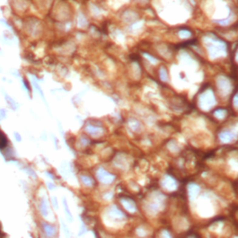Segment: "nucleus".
<instances>
[{
  "instance_id": "10",
  "label": "nucleus",
  "mask_w": 238,
  "mask_h": 238,
  "mask_svg": "<svg viewBox=\"0 0 238 238\" xmlns=\"http://www.w3.org/2000/svg\"><path fill=\"white\" fill-rule=\"evenodd\" d=\"M43 227L45 230V233H47L48 236H52L55 233V228L52 225L47 224V223H43Z\"/></svg>"
},
{
  "instance_id": "4",
  "label": "nucleus",
  "mask_w": 238,
  "mask_h": 238,
  "mask_svg": "<svg viewBox=\"0 0 238 238\" xmlns=\"http://www.w3.org/2000/svg\"><path fill=\"white\" fill-rule=\"evenodd\" d=\"M162 185L163 187L169 189V190H173L177 187V183L176 180L171 178V177H166L163 180H162Z\"/></svg>"
},
{
  "instance_id": "18",
  "label": "nucleus",
  "mask_w": 238,
  "mask_h": 238,
  "mask_svg": "<svg viewBox=\"0 0 238 238\" xmlns=\"http://www.w3.org/2000/svg\"><path fill=\"white\" fill-rule=\"evenodd\" d=\"M6 100L8 102V103H9V105H10V107H12L13 109H16L17 108V105H16V102H14L12 99H10V97L9 96H8L7 94H6Z\"/></svg>"
},
{
  "instance_id": "1",
  "label": "nucleus",
  "mask_w": 238,
  "mask_h": 238,
  "mask_svg": "<svg viewBox=\"0 0 238 238\" xmlns=\"http://www.w3.org/2000/svg\"><path fill=\"white\" fill-rule=\"evenodd\" d=\"M215 102H216L215 96H214L213 92H212L210 89L206 90V92H204V93L200 96L199 103H200V107H201L203 110H208V109H210L211 107L214 106Z\"/></svg>"
},
{
  "instance_id": "15",
  "label": "nucleus",
  "mask_w": 238,
  "mask_h": 238,
  "mask_svg": "<svg viewBox=\"0 0 238 238\" xmlns=\"http://www.w3.org/2000/svg\"><path fill=\"white\" fill-rule=\"evenodd\" d=\"M41 211H42V214H43L45 217L48 216V208H47V204H46L45 200H42V204H41Z\"/></svg>"
},
{
  "instance_id": "3",
  "label": "nucleus",
  "mask_w": 238,
  "mask_h": 238,
  "mask_svg": "<svg viewBox=\"0 0 238 238\" xmlns=\"http://www.w3.org/2000/svg\"><path fill=\"white\" fill-rule=\"evenodd\" d=\"M218 88L224 94V95H227L230 91H231V84H230V81L228 79H226L225 77L223 76H220L218 78Z\"/></svg>"
},
{
  "instance_id": "9",
  "label": "nucleus",
  "mask_w": 238,
  "mask_h": 238,
  "mask_svg": "<svg viewBox=\"0 0 238 238\" xmlns=\"http://www.w3.org/2000/svg\"><path fill=\"white\" fill-rule=\"evenodd\" d=\"M188 192H189V194L191 195V197H195L200 192V187L196 184L192 183L188 187Z\"/></svg>"
},
{
  "instance_id": "2",
  "label": "nucleus",
  "mask_w": 238,
  "mask_h": 238,
  "mask_svg": "<svg viewBox=\"0 0 238 238\" xmlns=\"http://www.w3.org/2000/svg\"><path fill=\"white\" fill-rule=\"evenodd\" d=\"M97 177H98V179H99L100 181H102V183H106V184L112 183L115 180V178H116L113 174L109 173L107 170L102 169V167H100V169H98Z\"/></svg>"
},
{
  "instance_id": "21",
  "label": "nucleus",
  "mask_w": 238,
  "mask_h": 238,
  "mask_svg": "<svg viewBox=\"0 0 238 238\" xmlns=\"http://www.w3.org/2000/svg\"><path fill=\"white\" fill-rule=\"evenodd\" d=\"M236 97H237V96L235 95V96H234V106H236V105H237V104H236Z\"/></svg>"
},
{
  "instance_id": "6",
  "label": "nucleus",
  "mask_w": 238,
  "mask_h": 238,
  "mask_svg": "<svg viewBox=\"0 0 238 238\" xmlns=\"http://www.w3.org/2000/svg\"><path fill=\"white\" fill-rule=\"evenodd\" d=\"M109 215L111 217H113L114 219H117V220H122L125 218V215L119 210L118 208H116V206H113L109 210Z\"/></svg>"
},
{
  "instance_id": "12",
  "label": "nucleus",
  "mask_w": 238,
  "mask_h": 238,
  "mask_svg": "<svg viewBox=\"0 0 238 238\" xmlns=\"http://www.w3.org/2000/svg\"><path fill=\"white\" fill-rule=\"evenodd\" d=\"M81 180H82V183L85 184V185H87V186H91V185H93V180H92V179L91 178H89V177H88V176H81Z\"/></svg>"
},
{
  "instance_id": "16",
  "label": "nucleus",
  "mask_w": 238,
  "mask_h": 238,
  "mask_svg": "<svg viewBox=\"0 0 238 238\" xmlns=\"http://www.w3.org/2000/svg\"><path fill=\"white\" fill-rule=\"evenodd\" d=\"M63 206H64V207H65V211H66V213L68 214V219H69V220H73V218H72V213L70 212V210H69V207H68V206H67V204H66V200H65V198H63Z\"/></svg>"
},
{
  "instance_id": "20",
  "label": "nucleus",
  "mask_w": 238,
  "mask_h": 238,
  "mask_svg": "<svg viewBox=\"0 0 238 238\" xmlns=\"http://www.w3.org/2000/svg\"><path fill=\"white\" fill-rule=\"evenodd\" d=\"M14 136H15V138H16V139H17L18 142H21V139H21V136H20L18 133L15 132V133H14Z\"/></svg>"
},
{
  "instance_id": "11",
  "label": "nucleus",
  "mask_w": 238,
  "mask_h": 238,
  "mask_svg": "<svg viewBox=\"0 0 238 238\" xmlns=\"http://www.w3.org/2000/svg\"><path fill=\"white\" fill-rule=\"evenodd\" d=\"M129 127L133 129V130H139V129H141V124H139V122H138L137 120L135 119H131L129 121Z\"/></svg>"
},
{
  "instance_id": "19",
  "label": "nucleus",
  "mask_w": 238,
  "mask_h": 238,
  "mask_svg": "<svg viewBox=\"0 0 238 238\" xmlns=\"http://www.w3.org/2000/svg\"><path fill=\"white\" fill-rule=\"evenodd\" d=\"M33 83H34V85H35V88L37 89V90L39 91V93L41 94L42 98H43V99H44V94H43V91H42V90H41V88L39 87V85H38V84L36 83V81H34Z\"/></svg>"
},
{
  "instance_id": "8",
  "label": "nucleus",
  "mask_w": 238,
  "mask_h": 238,
  "mask_svg": "<svg viewBox=\"0 0 238 238\" xmlns=\"http://www.w3.org/2000/svg\"><path fill=\"white\" fill-rule=\"evenodd\" d=\"M122 204L123 206H125V208L127 209V210L130 211V212H134L136 211V206H135V203L130 200V199H122Z\"/></svg>"
},
{
  "instance_id": "13",
  "label": "nucleus",
  "mask_w": 238,
  "mask_h": 238,
  "mask_svg": "<svg viewBox=\"0 0 238 238\" xmlns=\"http://www.w3.org/2000/svg\"><path fill=\"white\" fill-rule=\"evenodd\" d=\"M8 144V141L7 138L5 137V135L0 131V150H2L3 148H5Z\"/></svg>"
},
{
  "instance_id": "5",
  "label": "nucleus",
  "mask_w": 238,
  "mask_h": 238,
  "mask_svg": "<svg viewBox=\"0 0 238 238\" xmlns=\"http://www.w3.org/2000/svg\"><path fill=\"white\" fill-rule=\"evenodd\" d=\"M87 131L91 134L92 136H100L103 133V129L101 128V127H95V126H92V125H89L87 126L86 128Z\"/></svg>"
},
{
  "instance_id": "17",
  "label": "nucleus",
  "mask_w": 238,
  "mask_h": 238,
  "mask_svg": "<svg viewBox=\"0 0 238 238\" xmlns=\"http://www.w3.org/2000/svg\"><path fill=\"white\" fill-rule=\"evenodd\" d=\"M160 77H161L162 81H167V74H166V69L161 68V70H160Z\"/></svg>"
},
{
  "instance_id": "14",
  "label": "nucleus",
  "mask_w": 238,
  "mask_h": 238,
  "mask_svg": "<svg viewBox=\"0 0 238 238\" xmlns=\"http://www.w3.org/2000/svg\"><path fill=\"white\" fill-rule=\"evenodd\" d=\"M214 116L217 118H219V119H222L223 117H225V116H226V110H223V109L216 110L215 113H214Z\"/></svg>"
},
{
  "instance_id": "7",
  "label": "nucleus",
  "mask_w": 238,
  "mask_h": 238,
  "mask_svg": "<svg viewBox=\"0 0 238 238\" xmlns=\"http://www.w3.org/2000/svg\"><path fill=\"white\" fill-rule=\"evenodd\" d=\"M219 137L220 141L223 142H229L234 139V135L230 131H223L219 135Z\"/></svg>"
}]
</instances>
